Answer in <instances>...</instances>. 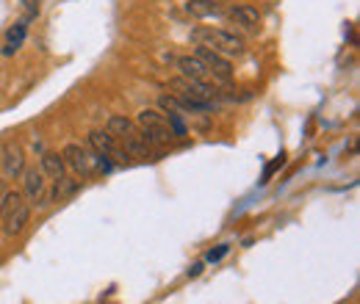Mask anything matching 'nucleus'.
<instances>
[{"instance_id": "1", "label": "nucleus", "mask_w": 360, "mask_h": 304, "mask_svg": "<svg viewBox=\"0 0 360 304\" xmlns=\"http://www.w3.org/2000/svg\"><path fill=\"white\" fill-rule=\"evenodd\" d=\"M61 161H64V166H67L70 172L78 174V177H91V174H97V172L108 174L117 169L114 161L97 155L91 147H81V144H67L64 152H61Z\"/></svg>"}, {"instance_id": "2", "label": "nucleus", "mask_w": 360, "mask_h": 304, "mask_svg": "<svg viewBox=\"0 0 360 304\" xmlns=\"http://www.w3.org/2000/svg\"><path fill=\"white\" fill-rule=\"evenodd\" d=\"M191 42L197 47H208V50H214V53H219L225 58H238L247 50V44L238 34L225 31V28H214V25L211 28H194L191 31Z\"/></svg>"}, {"instance_id": "3", "label": "nucleus", "mask_w": 360, "mask_h": 304, "mask_svg": "<svg viewBox=\"0 0 360 304\" xmlns=\"http://www.w3.org/2000/svg\"><path fill=\"white\" fill-rule=\"evenodd\" d=\"M28 218H31V202L25 199V194L22 191H6L0 199V230L8 238H14L25 230Z\"/></svg>"}, {"instance_id": "4", "label": "nucleus", "mask_w": 360, "mask_h": 304, "mask_svg": "<svg viewBox=\"0 0 360 304\" xmlns=\"http://www.w3.org/2000/svg\"><path fill=\"white\" fill-rule=\"evenodd\" d=\"M105 131L122 144V150L128 152V158H144V155H153V152H155V150L144 141V136L139 133L134 119H128V117H120V114H117V117H108Z\"/></svg>"}, {"instance_id": "5", "label": "nucleus", "mask_w": 360, "mask_h": 304, "mask_svg": "<svg viewBox=\"0 0 360 304\" xmlns=\"http://www.w3.org/2000/svg\"><path fill=\"white\" fill-rule=\"evenodd\" d=\"M139 133L144 136V141L153 147V150H158V147H164V144H169L175 136L169 131V122H167V117L161 114V111H155V108H144V111H139V117L134 119Z\"/></svg>"}, {"instance_id": "6", "label": "nucleus", "mask_w": 360, "mask_h": 304, "mask_svg": "<svg viewBox=\"0 0 360 304\" xmlns=\"http://www.w3.org/2000/svg\"><path fill=\"white\" fill-rule=\"evenodd\" d=\"M169 88L180 103L217 105V97H219V88L211 86L208 81H194V78H175V81H169Z\"/></svg>"}, {"instance_id": "7", "label": "nucleus", "mask_w": 360, "mask_h": 304, "mask_svg": "<svg viewBox=\"0 0 360 304\" xmlns=\"http://www.w3.org/2000/svg\"><path fill=\"white\" fill-rule=\"evenodd\" d=\"M89 147L97 155H103V158H108V161H114V164H122V161L128 158V152L122 150V144H120L108 131H91Z\"/></svg>"}, {"instance_id": "8", "label": "nucleus", "mask_w": 360, "mask_h": 304, "mask_svg": "<svg viewBox=\"0 0 360 304\" xmlns=\"http://www.w3.org/2000/svg\"><path fill=\"white\" fill-rule=\"evenodd\" d=\"M225 17L241 34H258V28H261V11L255 6H247V3L230 6L225 11Z\"/></svg>"}, {"instance_id": "9", "label": "nucleus", "mask_w": 360, "mask_h": 304, "mask_svg": "<svg viewBox=\"0 0 360 304\" xmlns=\"http://www.w3.org/2000/svg\"><path fill=\"white\" fill-rule=\"evenodd\" d=\"M194 55L208 67V72H211L217 81H227V78L233 75L230 58H225V55H219V53H214V50H208V47H197V53H194Z\"/></svg>"}, {"instance_id": "10", "label": "nucleus", "mask_w": 360, "mask_h": 304, "mask_svg": "<svg viewBox=\"0 0 360 304\" xmlns=\"http://www.w3.org/2000/svg\"><path fill=\"white\" fill-rule=\"evenodd\" d=\"M22 183H25V199L34 202V205H42L45 202V172L42 169H25L22 172Z\"/></svg>"}, {"instance_id": "11", "label": "nucleus", "mask_w": 360, "mask_h": 304, "mask_svg": "<svg viewBox=\"0 0 360 304\" xmlns=\"http://www.w3.org/2000/svg\"><path fill=\"white\" fill-rule=\"evenodd\" d=\"M25 172V152L20 144H6L3 147V174L6 177H20Z\"/></svg>"}, {"instance_id": "12", "label": "nucleus", "mask_w": 360, "mask_h": 304, "mask_svg": "<svg viewBox=\"0 0 360 304\" xmlns=\"http://www.w3.org/2000/svg\"><path fill=\"white\" fill-rule=\"evenodd\" d=\"M175 67H178L180 78H194V81H208V67L197 58V55H180L178 61H175Z\"/></svg>"}, {"instance_id": "13", "label": "nucleus", "mask_w": 360, "mask_h": 304, "mask_svg": "<svg viewBox=\"0 0 360 304\" xmlns=\"http://www.w3.org/2000/svg\"><path fill=\"white\" fill-rule=\"evenodd\" d=\"M186 14L205 20V17H222L219 0H186Z\"/></svg>"}, {"instance_id": "14", "label": "nucleus", "mask_w": 360, "mask_h": 304, "mask_svg": "<svg viewBox=\"0 0 360 304\" xmlns=\"http://www.w3.org/2000/svg\"><path fill=\"white\" fill-rule=\"evenodd\" d=\"M25 34H28V20H20L14 28H8V34H6V42H3V55H11V53H17V50L22 47V39H25Z\"/></svg>"}, {"instance_id": "15", "label": "nucleus", "mask_w": 360, "mask_h": 304, "mask_svg": "<svg viewBox=\"0 0 360 304\" xmlns=\"http://www.w3.org/2000/svg\"><path fill=\"white\" fill-rule=\"evenodd\" d=\"M45 177H53V183L56 180H64V172H67V166H64V161H61V155L58 152H42V166H39Z\"/></svg>"}, {"instance_id": "16", "label": "nucleus", "mask_w": 360, "mask_h": 304, "mask_svg": "<svg viewBox=\"0 0 360 304\" xmlns=\"http://www.w3.org/2000/svg\"><path fill=\"white\" fill-rule=\"evenodd\" d=\"M225 255H227V246H219V249H214V252L208 255V260L214 263V260H219V258H225Z\"/></svg>"}, {"instance_id": "17", "label": "nucleus", "mask_w": 360, "mask_h": 304, "mask_svg": "<svg viewBox=\"0 0 360 304\" xmlns=\"http://www.w3.org/2000/svg\"><path fill=\"white\" fill-rule=\"evenodd\" d=\"M3 194H6V180H0V199H3Z\"/></svg>"}]
</instances>
